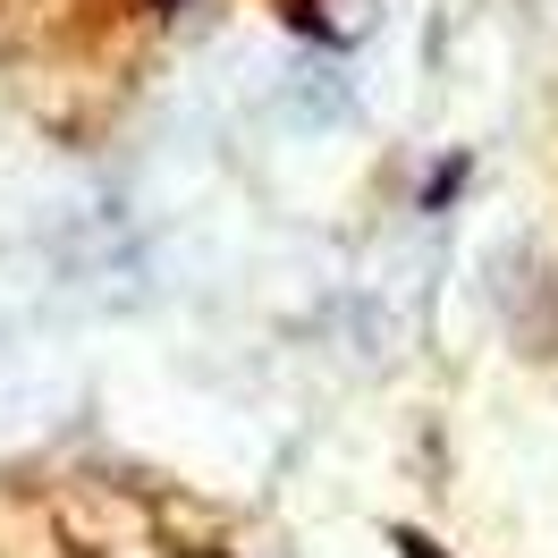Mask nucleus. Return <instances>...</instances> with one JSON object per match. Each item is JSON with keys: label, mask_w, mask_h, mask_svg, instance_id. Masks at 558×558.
<instances>
[{"label": "nucleus", "mask_w": 558, "mask_h": 558, "mask_svg": "<svg viewBox=\"0 0 558 558\" xmlns=\"http://www.w3.org/2000/svg\"><path fill=\"white\" fill-rule=\"evenodd\" d=\"M389 542H398V550H407V558H440V542H432V533H415V524H398Z\"/></svg>", "instance_id": "1"}]
</instances>
